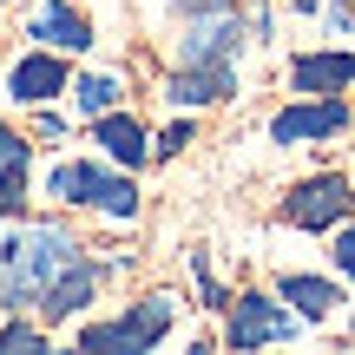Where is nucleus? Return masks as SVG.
<instances>
[{
    "instance_id": "obj_15",
    "label": "nucleus",
    "mask_w": 355,
    "mask_h": 355,
    "mask_svg": "<svg viewBox=\"0 0 355 355\" xmlns=\"http://www.w3.org/2000/svg\"><path fill=\"white\" fill-rule=\"evenodd\" d=\"M73 99H79V112H86V119H105V112H119L125 86H119L112 73H79L73 79Z\"/></svg>"
},
{
    "instance_id": "obj_13",
    "label": "nucleus",
    "mask_w": 355,
    "mask_h": 355,
    "mask_svg": "<svg viewBox=\"0 0 355 355\" xmlns=\"http://www.w3.org/2000/svg\"><path fill=\"white\" fill-rule=\"evenodd\" d=\"M92 145H105V158L112 165H145V125L132 112H105V119H92Z\"/></svg>"
},
{
    "instance_id": "obj_12",
    "label": "nucleus",
    "mask_w": 355,
    "mask_h": 355,
    "mask_svg": "<svg viewBox=\"0 0 355 355\" xmlns=\"http://www.w3.org/2000/svg\"><path fill=\"white\" fill-rule=\"evenodd\" d=\"M277 296L296 309L303 322H329L336 303H343V290H336L329 277H303V270H290V277H277Z\"/></svg>"
},
{
    "instance_id": "obj_11",
    "label": "nucleus",
    "mask_w": 355,
    "mask_h": 355,
    "mask_svg": "<svg viewBox=\"0 0 355 355\" xmlns=\"http://www.w3.org/2000/svg\"><path fill=\"white\" fill-rule=\"evenodd\" d=\"M290 86L303 92V99H316V92H349L355 86V53H303V60L290 66Z\"/></svg>"
},
{
    "instance_id": "obj_10",
    "label": "nucleus",
    "mask_w": 355,
    "mask_h": 355,
    "mask_svg": "<svg viewBox=\"0 0 355 355\" xmlns=\"http://www.w3.org/2000/svg\"><path fill=\"white\" fill-rule=\"evenodd\" d=\"M7 86H13V99H20V105H46V99H60V92H66V60L53 46L46 53H26V60L13 66Z\"/></svg>"
},
{
    "instance_id": "obj_2",
    "label": "nucleus",
    "mask_w": 355,
    "mask_h": 355,
    "mask_svg": "<svg viewBox=\"0 0 355 355\" xmlns=\"http://www.w3.org/2000/svg\"><path fill=\"white\" fill-rule=\"evenodd\" d=\"M171 316H178V296H145V303H132L119 322H86L79 329V349L86 355H145L152 343H165V329H171Z\"/></svg>"
},
{
    "instance_id": "obj_8",
    "label": "nucleus",
    "mask_w": 355,
    "mask_h": 355,
    "mask_svg": "<svg viewBox=\"0 0 355 355\" xmlns=\"http://www.w3.org/2000/svg\"><path fill=\"white\" fill-rule=\"evenodd\" d=\"M250 26L237 20V7L224 13H191V33H184V60H237Z\"/></svg>"
},
{
    "instance_id": "obj_18",
    "label": "nucleus",
    "mask_w": 355,
    "mask_h": 355,
    "mask_svg": "<svg viewBox=\"0 0 355 355\" xmlns=\"http://www.w3.org/2000/svg\"><path fill=\"white\" fill-rule=\"evenodd\" d=\"M0 349H46V336H40L33 322H7V329H0Z\"/></svg>"
},
{
    "instance_id": "obj_17",
    "label": "nucleus",
    "mask_w": 355,
    "mask_h": 355,
    "mask_svg": "<svg viewBox=\"0 0 355 355\" xmlns=\"http://www.w3.org/2000/svg\"><path fill=\"white\" fill-rule=\"evenodd\" d=\"M191 132H198V125H191V119H178V125L158 132V145H152V152H158V158H178V152L191 145Z\"/></svg>"
},
{
    "instance_id": "obj_21",
    "label": "nucleus",
    "mask_w": 355,
    "mask_h": 355,
    "mask_svg": "<svg viewBox=\"0 0 355 355\" xmlns=\"http://www.w3.org/2000/svg\"><path fill=\"white\" fill-rule=\"evenodd\" d=\"M224 7H237V0H178V13H224Z\"/></svg>"
},
{
    "instance_id": "obj_20",
    "label": "nucleus",
    "mask_w": 355,
    "mask_h": 355,
    "mask_svg": "<svg viewBox=\"0 0 355 355\" xmlns=\"http://www.w3.org/2000/svg\"><path fill=\"white\" fill-rule=\"evenodd\" d=\"M13 158H26V139L13 125H0V165H13Z\"/></svg>"
},
{
    "instance_id": "obj_16",
    "label": "nucleus",
    "mask_w": 355,
    "mask_h": 355,
    "mask_svg": "<svg viewBox=\"0 0 355 355\" xmlns=\"http://www.w3.org/2000/svg\"><path fill=\"white\" fill-rule=\"evenodd\" d=\"M26 211V158L0 165V217H20Z\"/></svg>"
},
{
    "instance_id": "obj_3",
    "label": "nucleus",
    "mask_w": 355,
    "mask_h": 355,
    "mask_svg": "<svg viewBox=\"0 0 355 355\" xmlns=\"http://www.w3.org/2000/svg\"><path fill=\"white\" fill-rule=\"evenodd\" d=\"M46 191L60 204H86V211H105V217H139V184L105 171V165H92V158H66Z\"/></svg>"
},
{
    "instance_id": "obj_19",
    "label": "nucleus",
    "mask_w": 355,
    "mask_h": 355,
    "mask_svg": "<svg viewBox=\"0 0 355 355\" xmlns=\"http://www.w3.org/2000/svg\"><path fill=\"white\" fill-rule=\"evenodd\" d=\"M336 270H343V277H355V224H349V217L336 224Z\"/></svg>"
},
{
    "instance_id": "obj_9",
    "label": "nucleus",
    "mask_w": 355,
    "mask_h": 355,
    "mask_svg": "<svg viewBox=\"0 0 355 355\" xmlns=\"http://www.w3.org/2000/svg\"><path fill=\"white\" fill-rule=\"evenodd\" d=\"M26 40H40L53 53H86L92 46V20L79 7H66V0H40L33 20H26Z\"/></svg>"
},
{
    "instance_id": "obj_22",
    "label": "nucleus",
    "mask_w": 355,
    "mask_h": 355,
    "mask_svg": "<svg viewBox=\"0 0 355 355\" xmlns=\"http://www.w3.org/2000/svg\"><path fill=\"white\" fill-rule=\"evenodd\" d=\"M296 7H303V13H316V7H322V0H296Z\"/></svg>"
},
{
    "instance_id": "obj_1",
    "label": "nucleus",
    "mask_w": 355,
    "mask_h": 355,
    "mask_svg": "<svg viewBox=\"0 0 355 355\" xmlns=\"http://www.w3.org/2000/svg\"><path fill=\"white\" fill-rule=\"evenodd\" d=\"M79 263H86V250L66 224H33L20 237H7L0 243V309H40L53 296V283Z\"/></svg>"
},
{
    "instance_id": "obj_5",
    "label": "nucleus",
    "mask_w": 355,
    "mask_h": 355,
    "mask_svg": "<svg viewBox=\"0 0 355 355\" xmlns=\"http://www.w3.org/2000/svg\"><path fill=\"white\" fill-rule=\"evenodd\" d=\"M349 211H355V184L343 171H316V178H303V184L283 198V217H290L296 230H336Z\"/></svg>"
},
{
    "instance_id": "obj_6",
    "label": "nucleus",
    "mask_w": 355,
    "mask_h": 355,
    "mask_svg": "<svg viewBox=\"0 0 355 355\" xmlns=\"http://www.w3.org/2000/svg\"><path fill=\"white\" fill-rule=\"evenodd\" d=\"M349 132V99L343 92H316V99H296L270 119V139L277 145H316V139H343Z\"/></svg>"
},
{
    "instance_id": "obj_14",
    "label": "nucleus",
    "mask_w": 355,
    "mask_h": 355,
    "mask_svg": "<svg viewBox=\"0 0 355 355\" xmlns=\"http://www.w3.org/2000/svg\"><path fill=\"white\" fill-rule=\"evenodd\" d=\"M92 296H99V263L86 257L79 270H66V277L53 283V296L40 303V316H46V322H66V316H79V309H86Z\"/></svg>"
},
{
    "instance_id": "obj_4",
    "label": "nucleus",
    "mask_w": 355,
    "mask_h": 355,
    "mask_svg": "<svg viewBox=\"0 0 355 355\" xmlns=\"http://www.w3.org/2000/svg\"><path fill=\"white\" fill-rule=\"evenodd\" d=\"M296 336V309L283 296H230V322H224V349H263V343H290Z\"/></svg>"
},
{
    "instance_id": "obj_7",
    "label": "nucleus",
    "mask_w": 355,
    "mask_h": 355,
    "mask_svg": "<svg viewBox=\"0 0 355 355\" xmlns=\"http://www.w3.org/2000/svg\"><path fill=\"white\" fill-rule=\"evenodd\" d=\"M230 92H237V66H230V60H184V66L165 79V99H171V105H184V112L224 105Z\"/></svg>"
}]
</instances>
